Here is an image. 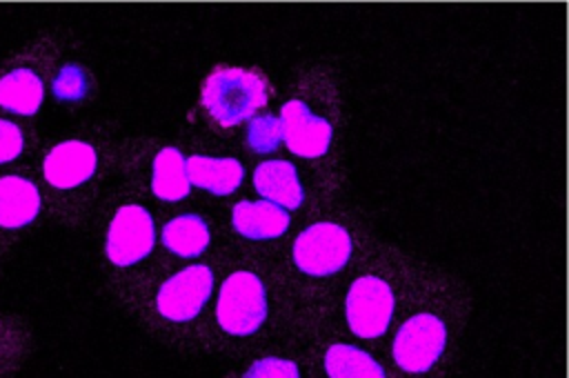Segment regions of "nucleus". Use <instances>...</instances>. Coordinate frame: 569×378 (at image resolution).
I'll return each instance as SVG.
<instances>
[{
	"instance_id": "f257e3e1",
	"label": "nucleus",
	"mask_w": 569,
	"mask_h": 378,
	"mask_svg": "<svg viewBox=\"0 0 569 378\" xmlns=\"http://www.w3.org/2000/svg\"><path fill=\"white\" fill-rule=\"evenodd\" d=\"M267 82L258 71L218 67L202 84V105L222 127H236L267 105Z\"/></svg>"
},
{
	"instance_id": "0eeeda50",
	"label": "nucleus",
	"mask_w": 569,
	"mask_h": 378,
	"mask_svg": "<svg viewBox=\"0 0 569 378\" xmlns=\"http://www.w3.org/2000/svg\"><path fill=\"white\" fill-rule=\"evenodd\" d=\"M213 289V273L207 265H191L171 276L158 291L156 307L160 316L187 322L200 314Z\"/></svg>"
},
{
	"instance_id": "20e7f679",
	"label": "nucleus",
	"mask_w": 569,
	"mask_h": 378,
	"mask_svg": "<svg viewBox=\"0 0 569 378\" xmlns=\"http://www.w3.org/2000/svg\"><path fill=\"white\" fill-rule=\"evenodd\" d=\"M447 329L433 314L411 316L396 334L393 358L409 374L427 371L445 351Z\"/></svg>"
},
{
	"instance_id": "f3484780",
	"label": "nucleus",
	"mask_w": 569,
	"mask_h": 378,
	"mask_svg": "<svg viewBox=\"0 0 569 378\" xmlns=\"http://www.w3.org/2000/svg\"><path fill=\"white\" fill-rule=\"evenodd\" d=\"M329 378H385V369L353 345H331L325 354Z\"/></svg>"
},
{
	"instance_id": "6e6552de",
	"label": "nucleus",
	"mask_w": 569,
	"mask_h": 378,
	"mask_svg": "<svg viewBox=\"0 0 569 378\" xmlns=\"http://www.w3.org/2000/svg\"><path fill=\"white\" fill-rule=\"evenodd\" d=\"M98 167L96 149L84 140H62L42 158V178L53 189H76L84 185Z\"/></svg>"
},
{
	"instance_id": "4468645a",
	"label": "nucleus",
	"mask_w": 569,
	"mask_h": 378,
	"mask_svg": "<svg viewBox=\"0 0 569 378\" xmlns=\"http://www.w3.org/2000/svg\"><path fill=\"white\" fill-rule=\"evenodd\" d=\"M189 185L211 191L213 196H227L238 189L242 180V165L233 158L191 156L184 160Z\"/></svg>"
},
{
	"instance_id": "4be33fe9",
	"label": "nucleus",
	"mask_w": 569,
	"mask_h": 378,
	"mask_svg": "<svg viewBox=\"0 0 569 378\" xmlns=\"http://www.w3.org/2000/svg\"><path fill=\"white\" fill-rule=\"evenodd\" d=\"M9 327H0V369L9 362V349H11V340L7 336Z\"/></svg>"
},
{
	"instance_id": "f8f14e48",
	"label": "nucleus",
	"mask_w": 569,
	"mask_h": 378,
	"mask_svg": "<svg viewBox=\"0 0 569 378\" xmlns=\"http://www.w3.org/2000/svg\"><path fill=\"white\" fill-rule=\"evenodd\" d=\"M253 185L264 200L282 209H298L302 205V185L298 180L296 167L287 160L260 162L253 173Z\"/></svg>"
},
{
	"instance_id": "39448f33",
	"label": "nucleus",
	"mask_w": 569,
	"mask_h": 378,
	"mask_svg": "<svg viewBox=\"0 0 569 378\" xmlns=\"http://www.w3.org/2000/svg\"><path fill=\"white\" fill-rule=\"evenodd\" d=\"M393 316L391 287L376 276L351 282L347 294V322L360 338H378L387 331Z\"/></svg>"
},
{
	"instance_id": "9b49d317",
	"label": "nucleus",
	"mask_w": 569,
	"mask_h": 378,
	"mask_svg": "<svg viewBox=\"0 0 569 378\" xmlns=\"http://www.w3.org/2000/svg\"><path fill=\"white\" fill-rule=\"evenodd\" d=\"M44 100V80L31 64H11L0 71V109L16 116H36Z\"/></svg>"
},
{
	"instance_id": "6ab92c4d",
	"label": "nucleus",
	"mask_w": 569,
	"mask_h": 378,
	"mask_svg": "<svg viewBox=\"0 0 569 378\" xmlns=\"http://www.w3.org/2000/svg\"><path fill=\"white\" fill-rule=\"evenodd\" d=\"M282 140V125L276 116H253L247 127V145L258 153L276 151Z\"/></svg>"
},
{
	"instance_id": "f03ea898",
	"label": "nucleus",
	"mask_w": 569,
	"mask_h": 378,
	"mask_svg": "<svg viewBox=\"0 0 569 378\" xmlns=\"http://www.w3.org/2000/svg\"><path fill=\"white\" fill-rule=\"evenodd\" d=\"M216 316L227 334H253L267 318V298L260 278L251 271L231 273L220 287Z\"/></svg>"
},
{
	"instance_id": "a211bd4d",
	"label": "nucleus",
	"mask_w": 569,
	"mask_h": 378,
	"mask_svg": "<svg viewBox=\"0 0 569 378\" xmlns=\"http://www.w3.org/2000/svg\"><path fill=\"white\" fill-rule=\"evenodd\" d=\"M51 93L60 102H78L89 93V73L78 62H64L51 78Z\"/></svg>"
},
{
	"instance_id": "7ed1b4c3",
	"label": "nucleus",
	"mask_w": 569,
	"mask_h": 378,
	"mask_svg": "<svg viewBox=\"0 0 569 378\" xmlns=\"http://www.w3.org/2000/svg\"><path fill=\"white\" fill-rule=\"evenodd\" d=\"M351 256V238L336 222H316L307 227L293 242V260L302 273L331 276L347 265Z\"/></svg>"
},
{
	"instance_id": "1a4fd4ad",
	"label": "nucleus",
	"mask_w": 569,
	"mask_h": 378,
	"mask_svg": "<svg viewBox=\"0 0 569 378\" xmlns=\"http://www.w3.org/2000/svg\"><path fill=\"white\" fill-rule=\"evenodd\" d=\"M282 140L296 156L318 158L325 156L331 142V125L311 113L302 100H289L280 111Z\"/></svg>"
},
{
	"instance_id": "dca6fc26",
	"label": "nucleus",
	"mask_w": 569,
	"mask_h": 378,
	"mask_svg": "<svg viewBox=\"0 0 569 378\" xmlns=\"http://www.w3.org/2000/svg\"><path fill=\"white\" fill-rule=\"evenodd\" d=\"M162 245L182 258L200 256L209 245V227L196 213H184L162 227Z\"/></svg>"
},
{
	"instance_id": "2eb2a0df",
	"label": "nucleus",
	"mask_w": 569,
	"mask_h": 378,
	"mask_svg": "<svg viewBox=\"0 0 569 378\" xmlns=\"http://www.w3.org/2000/svg\"><path fill=\"white\" fill-rule=\"evenodd\" d=\"M151 189L160 200H169V202H176L189 196L191 185L184 171V158L180 149L164 147L158 151V156L153 158Z\"/></svg>"
},
{
	"instance_id": "9d476101",
	"label": "nucleus",
	"mask_w": 569,
	"mask_h": 378,
	"mask_svg": "<svg viewBox=\"0 0 569 378\" xmlns=\"http://www.w3.org/2000/svg\"><path fill=\"white\" fill-rule=\"evenodd\" d=\"M42 211L38 185L22 173L0 176V229L20 231L36 222Z\"/></svg>"
},
{
	"instance_id": "412c9836",
	"label": "nucleus",
	"mask_w": 569,
	"mask_h": 378,
	"mask_svg": "<svg viewBox=\"0 0 569 378\" xmlns=\"http://www.w3.org/2000/svg\"><path fill=\"white\" fill-rule=\"evenodd\" d=\"M242 378H300L296 362L284 358H260L256 360Z\"/></svg>"
},
{
	"instance_id": "ddd939ff",
	"label": "nucleus",
	"mask_w": 569,
	"mask_h": 378,
	"mask_svg": "<svg viewBox=\"0 0 569 378\" xmlns=\"http://www.w3.org/2000/svg\"><path fill=\"white\" fill-rule=\"evenodd\" d=\"M233 229L251 240H269L278 238L289 227L287 209L269 202V200H242L233 207L231 213Z\"/></svg>"
},
{
	"instance_id": "423d86ee",
	"label": "nucleus",
	"mask_w": 569,
	"mask_h": 378,
	"mask_svg": "<svg viewBox=\"0 0 569 378\" xmlns=\"http://www.w3.org/2000/svg\"><path fill=\"white\" fill-rule=\"evenodd\" d=\"M156 231L149 211L140 205H122L107 229V258L118 267H129L147 258L153 249Z\"/></svg>"
},
{
	"instance_id": "aec40b11",
	"label": "nucleus",
	"mask_w": 569,
	"mask_h": 378,
	"mask_svg": "<svg viewBox=\"0 0 569 378\" xmlns=\"http://www.w3.org/2000/svg\"><path fill=\"white\" fill-rule=\"evenodd\" d=\"M27 138L18 122L0 116V165H9L18 160L24 151Z\"/></svg>"
}]
</instances>
